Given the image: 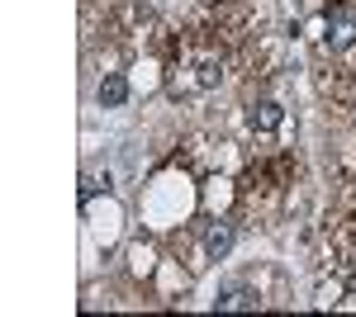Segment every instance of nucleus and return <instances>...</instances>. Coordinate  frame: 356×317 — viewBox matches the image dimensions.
Returning <instances> with one entry per match:
<instances>
[{
  "label": "nucleus",
  "instance_id": "1",
  "mask_svg": "<svg viewBox=\"0 0 356 317\" xmlns=\"http://www.w3.org/2000/svg\"><path fill=\"white\" fill-rule=\"evenodd\" d=\"M181 71H191V76H176V95H195V90H209V85H219L223 76V62L214 53H191L181 62Z\"/></svg>",
  "mask_w": 356,
  "mask_h": 317
},
{
  "label": "nucleus",
  "instance_id": "2",
  "mask_svg": "<svg viewBox=\"0 0 356 317\" xmlns=\"http://www.w3.org/2000/svg\"><path fill=\"white\" fill-rule=\"evenodd\" d=\"M228 251H233V223L214 218V223L204 228V256H209V261H223Z\"/></svg>",
  "mask_w": 356,
  "mask_h": 317
},
{
  "label": "nucleus",
  "instance_id": "3",
  "mask_svg": "<svg viewBox=\"0 0 356 317\" xmlns=\"http://www.w3.org/2000/svg\"><path fill=\"white\" fill-rule=\"evenodd\" d=\"M214 308H257V289H247L243 280H223L214 293Z\"/></svg>",
  "mask_w": 356,
  "mask_h": 317
},
{
  "label": "nucleus",
  "instance_id": "4",
  "mask_svg": "<svg viewBox=\"0 0 356 317\" xmlns=\"http://www.w3.org/2000/svg\"><path fill=\"white\" fill-rule=\"evenodd\" d=\"M247 123H252V132H275L280 123H285V114H280L275 100H257L252 114H247Z\"/></svg>",
  "mask_w": 356,
  "mask_h": 317
},
{
  "label": "nucleus",
  "instance_id": "5",
  "mask_svg": "<svg viewBox=\"0 0 356 317\" xmlns=\"http://www.w3.org/2000/svg\"><path fill=\"white\" fill-rule=\"evenodd\" d=\"M352 43H356V15L342 10V15H332V19H328V48L342 53V48H352Z\"/></svg>",
  "mask_w": 356,
  "mask_h": 317
},
{
  "label": "nucleus",
  "instance_id": "6",
  "mask_svg": "<svg viewBox=\"0 0 356 317\" xmlns=\"http://www.w3.org/2000/svg\"><path fill=\"white\" fill-rule=\"evenodd\" d=\"M95 100H100L105 109H119L124 100H129V80L119 76V71H110V76L100 80V90H95Z\"/></svg>",
  "mask_w": 356,
  "mask_h": 317
}]
</instances>
